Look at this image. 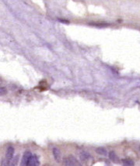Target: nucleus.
Segmentation results:
<instances>
[{"label": "nucleus", "instance_id": "nucleus-9", "mask_svg": "<svg viewBox=\"0 0 140 166\" xmlns=\"http://www.w3.org/2000/svg\"><path fill=\"white\" fill-rule=\"evenodd\" d=\"M96 152H97L98 154H100V155H107V150L104 148V147H97V149H96Z\"/></svg>", "mask_w": 140, "mask_h": 166}, {"label": "nucleus", "instance_id": "nucleus-7", "mask_svg": "<svg viewBox=\"0 0 140 166\" xmlns=\"http://www.w3.org/2000/svg\"><path fill=\"white\" fill-rule=\"evenodd\" d=\"M122 162L123 165L124 166H134L135 165V163L134 161L130 158H124L122 160Z\"/></svg>", "mask_w": 140, "mask_h": 166}, {"label": "nucleus", "instance_id": "nucleus-1", "mask_svg": "<svg viewBox=\"0 0 140 166\" xmlns=\"http://www.w3.org/2000/svg\"><path fill=\"white\" fill-rule=\"evenodd\" d=\"M64 164L65 166H82L79 161L72 155L68 156L66 158H65Z\"/></svg>", "mask_w": 140, "mask_h": 166}, {"label": "nucleus", "instance_id": "nucleus-3", "mask_svg": "<svg viewBox=\"0 0 140 166\" xmlns=\"http://www.w3.org/2000/svg\"><path fill=\"white\" fill-rule=\"evenodd\" d=\"M39 165H40V161H39L38 156L33 154L30 157L27 166H39Z\"/></svg>", "mask_w": 140, "mask_h": 166}, {"label": "nucleus", "instance_id": "nucleus-11", "mask_svg": "<svg viewBox=\"0 0 140 166\" xmlns=\"http://www.w3.org/2000/svg\"><path fill=\"white\" fill-rule=\"evenodd\" d=\"M42 166H50L48 165V164H45V165H42Z\"/></svg>", "mask_w": 140, "mask_h": 166}, {"label": "nucleus", "instance_id": "nucleus-10", "mask_svg": "<svg viewBox=\"0 0 140 166\" xmlns=\"http://www.w3.org/2000/svg\"><path fill=\"white\" fill-rule=\"evenodd\" d=\"M7 94V89L5 87H0V96H3V95H5Z\"/></svg>", "mask_w": 140, "mask_h": 166}, {"label": "nucleus", "instance_id": "nucleus-6", "mask_svg": "<svg viewBox=\"0 0 140 166\" xmlns=\"http://www.w3.org/2000/svg\"><path fill=\"white\" fill-rule=\"evenodd\" d=\"M108 157H109L110 160L111 161H113L114 163L116 164L120 163L119 158L117 157V155L115 154V151H110L109 154H108Z\"/></svg>", "mask_w": 140, "mask_h": 166}, {"label": "nucleus", "instance_id": "nucleus-8", "mask_svg": "<svg viewBox=\"0 0 140 166\" xmlns=\"http://www.w3.org/2000/svg\"><path fill=\"white\" fill-rule=\"evenodd\" d=\"M19 159H20V155H16L13 159L11 160L10 162L8 164L7 166H16L17 165L18 162H19Z\"/></svg>", "mask_w": 140, "mask_h": 166}, {"label": "nucleus", "instance_id": "nucleus-4", "mask_svg": "<svg viewBox=\"0 0 140 166\" xmlns=\"http://www.w3.org/2000/svg\"><path fill=\"white\" fill-rule=\"evenodd\" d=\"M32 155V154L30 152V151H25L24 154H23V158H22V160H21L20 166H27V165L28 160L30 158V157Z\"/></svg>", "mask_w": 140, "mask_h": 166}, {"label": "nucleus", "instance_id": "nucleus-2", "mask_svg": "<svg viewBox=\"0 0 140 166\" xmlns=\"http://www.w3.org/2000/svg\"><path fill=\"white\" fill-rule=\"evenodd\" d=\"M14 148L13 147H9L6 150V153H5V165L7 166L8 164L10 162V161L13 159V154H14Z\"/></svg>", "mask_w": 140, "mask_h": 166}, {"label": "nucleus", "instance_id": "nucleus-5", "mask_svg": "<svg viewBox=\"0 0 140 166\" xmlns=\"http://www.w3.org/2000/svg\"><path fill=\"white\" fill-rule=\"evenodd\" d=\"M52 153H53L54 158L55 159V161L57 162H61V151L59 150V148H57V147H54L53 150H52Z\"/></svg>", "mask_w": 140, "mask_h": 166}]
</instances>
